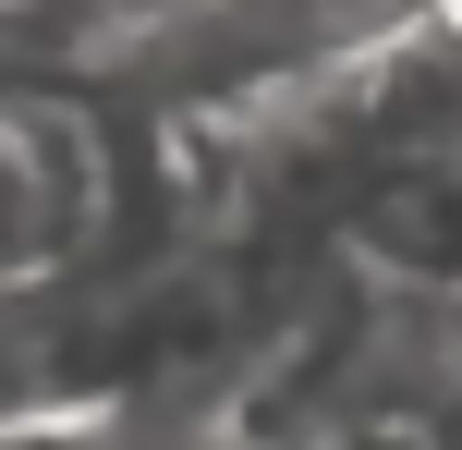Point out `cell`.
<instances>
[{
	"label": "cell",
	"mask_w": 462,
	"mask_h": 450,
	"mask_svg": "<svg viewBox=\"0 0 462 450\" xmlns=\"http://www.w3.org/2000/svg\"><path fill=\"white\" fill-rule=\"evenodd\" d=\"M0 450H146V427H122V414H61V427H0Z\"/></svg>",
	"instance_id": "obj_3"
},
{
	"label": "cell",
	"mask_w": 462,
	"mask_h": 450,
	"mask_svg": "<svg viewBox=\"0 0 462 450\" xmlns=\"http://www.w3.org/2000/svg\"><path fill=\"white\" fill-rule=\"evenodd\" d=\"M122 219V122L49 73H0V292L97 268Z\"/></svg>",
	"instance_id": "obj_1"
},
{
	"label": "cell",
	"mask_w": 462,
	"mask_h": 450,
	"mask_svg": "<svg viewBox=\"0 0 462 450\" xmlns=\"http://www.w3.org/2000/svg\"><path fill=\"white\" fill-rule=\"evenodd\" d=\"M439 13H450V24H462V0H439Z\"/></svg>",
	"instance_id": "obj_4"
},
{
	"label": "cell",
	"mask_w": 462,
	"mask_h": 450,
	"mask_svg": "<svg viewBox=\"0 0 462 450\" xmlns=\"http://www.w3.org/2000/svg\"><path fill=\"white\" fill-rule=\"evenodd\" d=\"M292 110L328 134V159L353 170V195L402 183V170H462V24L450 13L390 24L365 61H341L328 86H304Z\"/></svg>",
	"instance_id": "obj_2"
}]
</instances>
